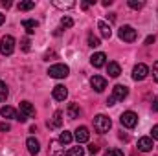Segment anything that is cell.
<instances>
[{
  "label": "cell",
  "instance_id": "1",
  "mask_svg": "<svg viewBox=\"0 0 158 156\" xmlns=\"http://www.w3.org/2000/svg\"><path fill=\"white\" fill-rule=\"evenodd\" d=\"M127 96H129V88H127L125 84H116V86L112 88L110 97L107 99V105H109V107H112V105H116L118 101H123Z\"/></svg>",
  "mask_w": 158,
  "mask_h": 156
},
{
  "label": "cell",
  "instance_id": "2",
  "mask_svg": "<svg viewBox=\"0 0 158 156\" xmlns=\"http://www.w3.org/2000/svg\"><path fill=\"white\" fill-rule=\"evenodd\" d=\"M110 127H112V121H110V117H107L105 114H98V116L94 117V129H96L99 134L109 132Z\"/></svg>",
  "mask_w": 158,
  "mask_h": 156
},
{
  "label": "cell",
  "instance_id": "3",
  "mask_svg": "<svg viewBox=\"0 0 158 156\" xmlns=\"http://www.w3.org/2000/svg\"><path fill=\"white\" fill-rule=\"evenodd\" d=\"M68 74H70V68L66 64H53L48 70V76L53 79H63V77H66Z\"/></svg>",
  "mask_w": 158,
  "mask_h": 156
},
{
  "label": "cell",
  "instance_id": "4",
  "mask_svg": "<svg viewBox=\"0 0 158 156\" xmlns=\"http://www.w3.org/2000/svg\"><path fill=\"white\" fill-rule=\"evenodd\" d=\"M0 51L2 55H11L15 51V39L11 35H4L0 40Z\"/></svg>",
  "mask_w": 158,
  "mask_h": 156
},
{
  "label": "cell",
  "instance_id": "5",
  "mask_svg": "<svg viewBox=\"0 0 158 156\" xmlns=\"http://www.w3.org/2000/svg\"><path fill=\"white\" fill-rule=\"evenodd\" d=\"M119 121H121L123 127H127V129H134V127L138 125V114H134L132 110H127V112L121 114Z\"/></svg>",
  "mask_w": 158,
  "mask_h": 156
},
{
  "label": "cell",
  "instance_id": "6",
  "mask_svg": "<svg viewBox=\"0 0 158 156\" xmlns=\"http://www.w3.org/2000/svg\"><path fill=\"white\" fill-rule=\"evenodd\" d=\"M119 39L125 40V42H134L136 37H138V33H136V30L132 28V26H121L118 31Z\"/></svg>",
  "mask_w": 158,
  "mask_h": 156
},
{
  "label": "cell",
  "instance_id": "7",
  "mask_svg": "<svg viewBox=\"0 0 158 156\" xmlns=\"http://www.w3.org/2000/svg\"><path fill=\"white\" fill-rule=\"evenodd\" d=\"M147 74H149V68L143 63H140V64H136L132 68V79L134 81H143V79L147 77Z\"/></svg>",
  "mask_w": 158,
  "mask_h": 156
},
{
  "label": "cell",
  "instance_id": "8",
  "mask_svg": "<svg viewBox=\"0 0 158 156\" xmlns=\"http://www.w3.org/2000/svg\"><path fill=\"white\" fill-rule=\"evenodd\" d=\"M52 96H53L55 101H64V99L68 97V90H66V86H63V84H55Z\"/></svg>",
  "mask_w": 158,
  "mask_h": 156
},
{
  "label": "cell",
  "instance_id": "9",
  "mask_svg": "<svg viewBox=\"0 0 158 156\" xmlns=\"http://www.w3.org/2000/svg\"><path fill=\"white\" fill-rule=\"evenodd\" d=\"M90 84H92V88L96 92H103L107 88V79L101 77V76H94V77L90 79Z\"/></svg>",
  "mask_w": 158,
  "mask_h": 156
},
{
  "label": "cell",
  "instance_id": "10",
  "mask_svg": "<svg viewBox=\"0 0 158 156\" xmlns=\"http://www.w3.org/2000/svg\"><path fill=\"white\" fill-rule=\"evenodd\" d=\"M105 61H107V55H105L103 51H98V53H94V55L90 57V63H92L94 68H101V66H105Z\"/></svg>",
  "mask_w": 158,
  "mask_h": 156
},
{
  "label": "cell",
  "instance_id": "11",
  "mask_svg": "<svg viewBox=\"0 0 158 156\" xmlns=\"http://www.w3.org/2000/svg\"><path fill=\"white\" fill-rule=\"evenodd\" d=\"M138 149H140L142 153H149V151L153 149V138H149V136L140 138V140H138Z\"/></svg>",
  "mask_w": 158,
  "mask_h": 156
},
{
  "label": "cell",
  "instance_id": "12",
  "mask_svg": "<svg viewBox=\"0 0 158 156\" xmlns=\"http://www.w3.org/2000/svg\"><path fill=\"white\" fill-rule=\"evenodd\" d=\"M88 138H90V132H88L86 127H77L76 129V140H77V143H86Z\"/></svg>",
  "mask_w": 158,
  "mask_h": 156
},
{
  "label": "cell",
  "instance_id": "13",
  "mask_svg": "<svg viewBox=\"0 0 158 156\" xmlns=\"http://www.w3.org/2000/svg\"><path fill=\"white\" fill-rule=\"evenodd\" d=\"M63 143L59 142V140H55V142H52L50 143V156H64L66 153H64V149L61 147Z\"/></svg>",
  "mask_w": 158,
  "mask_h": 156
},
{
  "label": "cell",
  "instance_id": "14",
  "mask_svg": "<svg viewBox=\"0 0 158 156\" xmlns=\"http://www.w3.org/2000/svg\"><path fill=\"white\" fill-rule=\"evenodd\" d=\"M26 147H28V151H30V154H39V151H40V145H39V142L31 136V138H28L26 140Z\"/></svg>",
  "mask_w": 158,
  "mask_h": 156
},
{
  "label": "cell",
  "instance_id": "15",
  "mask_svg": "<svg viewBox=\"0 0 158 156\" xmlns=\"http://www.w3.org/2000/svg\"><path fill=\"white\" fill-rule=\"evenodd\" d=\"M61 125H63V112L57 110V112L53 114V117H52V121H48V127H50V129H59Z\"/></svg>",
  "mask_w": 158,
  "mask_h": 156
},
{
  "label": "cell",
  "instance_id": "16",
  "mask_svg": "<svg viewBox=\"0 0 158 156\" xmlns=\"http://www.w3.org/2000/svg\"><path fill=\"white\" fill-rule=\"evenodd\" d=\"M98 28H99V33H101V37H103V39H110L112 30H110V26H109L107 22L99 20V22H98Z\"/></svg>",
  "mask_w": 158,
  "mask_h": 156
},
{
  "label": "cell",
  "instance_id": "17",
  "mask_svg": "<svg viewBox=\"0 0 158 156\" xmlns=\"http://www.w3.org/2000/svg\"><path fill=\"white\" fill-rule=\"evenodd\" d=\"M20 112L28 117L35 116V109H33V105H31L30 101H22V103H20Z\"/></svg>",
  "mask_w": 158,
  "mask_h": 156
},
{
  "label": "cell",
  "instance_id": "18",
  "mask_svg": "<svg viewBox=\"0 0 158 156\" xmlns=\"http://www.w3.org/2000/svg\"><path fill=\"white\" fill-rule=\"evenodd\" d=\"M22 26H24V28H26V31L31 35V33H35V30H37L39 22H37V20H31V18H26V20H22Z\"/></svg>",
  "mask_w": 158,
  "mask_h": 156
},
{
  "label": "cell",
  "instance_id": "19",
  "mask_svg": "<svg viewBox=\"0 0 158 156\" xmlns=\"http://www.w3.org/2000/svg\"><path fill=\"white\" fill-rule=\"evenodd\" d=\"M0 114H2V117H6V119H17V110L13 109V107H4L2 110H0Z\"/></svg>",
  "mask_w": 158,
  "mask_h": 156
},
{
  "label": "cell",
  "instance_id": "20",
  "mask_svg": "<svg viewBox=\"0 0 158 156\" xmlns=\"http://www.w3.org/2000/svg\"><path fill=\"white\" fill-rule=\"evenodd\" d=\"M107 72H109V76H110V77H118L119 74H121V66H119L118 63H109Z\"/></svg>",
  "mask_w": 158,
  "mask_h": 156
},
{
  "label": "cell",
  "instance_id": "21",
  "mask_svg": "<svg viewBox=\"0 0 158 156\" xmlns=\"http://www.w3.org/2000/svg\"><path fill=\"white\" fill-rule=\"evenodd\" d=\"M53 6H55V7H59V9H72V7H76V2H74V0H68V2L53 0Z\"/></svg>",
  "mask_w": 158,
  "mask_h": 156
},
{
  "label": "cell",
  "instance_id": "22",
  "mask_svg": "<svg viewBox=\"0 0 158 156\" xmlns=\"http://www.w3.org/2000/svg\"><path fill=\"white\" fill-rule=\"evenodd\" d=\"M66 114H68V117H70V119H76V117H79V107L76 105V103H70V105H68V109H66Z\"/></svg>",
  "mask_w": 158,
  "mask_h": 156
},
{
  "label": "cell",
  "instance_id": "23",
  "mask_svg": "<svg viewBox=\"0 0 158 156\" xmlns=\"http://www.w3.org/2000/svg\"><path fill=\"white\" fill-rule=\"evenodd\" d=\"M72 140H74V136H72V132H68V130L61 132V136H59V142H61L63 145H70Z\"/></svg>",
  "mask_w": 158,
  "mask_h": 156
},
{
  "label": "cell",
  "instance_id": "24",
  "mask_svg": "<svg viewBox=\"0 0 158 156\" xmlns=\"http://www.w3.org/2000/svg\"><path fill=\"white\" fill-rule=\"evenodd\" d=\"M35 7V2L33 0H26V2H20L19 4V11H30Z\"/></svg>",
  "mask_w": 158,
  "mask_h": 156
},
{
  "label": "cell",
  "instance_id": "25",
  "mask_svg": "<svg viewBox=\"0 0 158 156\" xmlns=\"http://www.w3.org/2000/svg\"><path fill=\"white\" fill-rule=\"evenodd\" d=\"M99 44H101L99 37H96L94 33H88V46H90V48H98Z\"/></svg>",
  "mask_w": 158,
  "mask_h": 156
},
{
  "label": "cell",
  "instance_id": "26",
  "mask_svg": "<svg viewBox=\"0 0 158 156\" xmlns=\"http://www.w3.org/2000/svg\"><path fill=\"white\" fill-rule=\"evenodd\" d=\"M83 154H85V149L77 145V147H72V149H70L64 156H83Z\"/></svg>",
  "mask_w": 158,
  "mask_h": 156
},
{
  "label": "cell",
  "instance_id": "27",
  "mask_svg": "<svg viewBox=\"0 0 158 156\" xmlns=\"http://www.w3.org/2000/svg\"><path fill=\"white\" fill-rule=\"evenodd\" d=\"M7 96H9L7 86H6V83H4V81H0V101H6V99H7Z\"/></svg>",
  "mask_w": 158,
  "mask_h": 156
},
{
  "label": "cell",
  "instance_id": "28",
  "mask_svg": "<svg viewBox=\"0 0 158 156\" xmlns=\"http://www.w3.org/2000/svg\"><path fill=\"white\" fill-rule=\"evenodd\" d=\"M129 7H132V9H142V7H143V0H129Z\"/></svg>",
  "mask_w": 158,
  "mask_h": 156
},
{
  "label": "cell",
  "instance_id": "29",
  "mask_svg": "<svg viewBox=\"0 0 158 156\" xmlns=\"http://www.w3.org/2000/svg\"><path fill=\"white\" fill-rule=\"evenodd\" d=\"M61 26H63V28H72V26H74V20H72L70 17H63V18H61Z\"/></svg>",
  "mask_w": 158,
  "mask_h": 156
},
{
  "label": "cell",
  "instance_id": "30",
  "mask_svg": "<svg viewBox=\"0 0 158 156\" xmlns=\"http://www.w3.org/2000/svg\"><path fill=\"white\" fill-rule=\"evenodd\" d=\"M20 48H22V51H30V39L28 37H24L20 40Z\"/></svg>",
  "mask_w": 158,
  "mask_h": 156
},
{
  "label": "cell",
  "instance_id": "31",
  "mask_svg": "<svg viewBox=\"0 0 158 156\" xmlns=\"http://www.w3.org/2000/svg\"><path fill=\"white\" fill-rule=\"evenodd\" d=\"M103 156H123V153H121L119 149H109Z\"/></svg>",
  "mask_w": 158,
  "mask_h": 156
},
{
  "label": "cell",
  "instance_id": "32",
  "mask_svg": "<svg viewBox=\"0 0 158 156\" xmlns=\"http://www.w3.org/2000/svg\"><path fill=\"white\" fill-rule=\"evenodd\" d=\"M17 121H20V123H26V121H28V116H24L22 112H19V114H17Z\"/></svg>",
  "mask_w": 158,
  "mask_h": 156
},
{
  "label": "cell",
  "instance_id": "33",
  "mask_svg": "<svg viewBox=\"0 0 158 156\" xmlns=\"http://www.w3.org/2000/svg\"><path fill=\"white\" fill-rule=\"evenodd\" d=\"M153 77H155V81L158 83V61L155 63V66H153Z\"/></svg>",
  "mask_w": 158,
  "mask_h": 156
},
{
  "label": "cell",
  "instance_id": "34",
  "mask_svg": "<svg viewBox=\"0 0 158 156\" xmlns=\"http://www.w3.org/2000/svg\"><path fill=\"white\" fill-rule=\"evenodd\" d=\"M11 127H9V123H0V132H7Z\"/></svg>",
  "mask_w": 158,
  "mask_h": 156
},
{
  "label": "cell",
  "instance_id": "35",
  "mask_svg": "<svg viewBox=\"0 0 158 156\" xmlns=\"http://www.w3.org/2000/svg\"><path fill=\"white\" fill-rule=\"evenodd\" d=\"M151 136H153V140H158V125H155V127H153Z\"/></svg>",
  "mask_w": 158,
  "mask_h": 156
},
{
  "label": "cell",
  "instance_id": "36",
  "mask_svg": "<svg viewBox=\"0 0 158 156\" xmlns=\"http://www.w3.org/2000/svg\"><path fill=\"white\" fill-rule=\"evenodd\" d=\"M88 151H90V153H92V154H96V153H98V151H99V147H98V145H94V143H92V145H88Z\"/></svg>",
  "mask_w": 158,
  "mask_h": 156
},
{
  "label": "cell",
  "instance_id": "37",
  "mask_svg": "<svg viewBox=\"0 0 158 156\" xmlns=\"http://www.w3.org/2000/svg\"><path fill=\"white\" fill-rule=\"evenodd\" d=\"M151 109H153V112H158V97L153 99V107H151Z\"/></svg>",
  "mask_w": 158,
  "mask_h": 156
},
{
  "label": "cell",
  "instance_id": "38",
  "mask_svg": "<svg viewBox=\"0 0 158 156\" xmlns=\"http://www.w3.org/2000/svg\"><path fill=\"white\" fill-rule=\"evenodd\" d=\"M2 6L7 9V7H11V2H9V0H2Z\"/></svg>",
  "mask_w": 158,
  "mask_h": 156
},
{
  "label": "cell",
  "instance_id": "39",
  "mask_svg": "<svg viewBox=\"0 0 158 156\" xmlns=\"http://www.w3.org/2000/svg\"><path fill=\"white\" fill-rule=\"evenodd\" d=\"M151 42H155V35H153V37H147V39H145V44H151Z\"/></svg>",
  "mask_w": 158,
  "mask_h": 156
},
{
  "label": "cell",
  "instance_id": "40",
  "mask_svg": "<svg viewBox=\"0 0 158 156\" xmlns=\"http://www.w3.org/2000/svg\"><path fill=\"white\" fill-rule=\"evenodd\" d=\"M109 20L114 22V20H116V13H110V15H109Z\"/></svg>",
  "mask_w": 158,
  "mask_h": 156
},
{
  "label": "cell",
  "instance_id": "41",
  "mask_svg": "<svg viewBox=\"0 0 158 156\" xmlns=\"http://www.w3.org/2000/svg\"><path fill=\"white\" fill-rule=\"evenodd\" d=\"M110 4H112V0H103V6H105V7H109Z\"/></svg>",
  "mask_w": 158,
  "mask_h": 156
},
{
  "label": "cell",
  "instance_id": "42",
  "mask_svg": "<svg viewBox=\"0 0 158 156\" xmlns=\"http://www.w3.org/2000/svg\"><path fill=\"white\" fill-rule=\"evenodd\" d=\"M81 7H83V9H88V7H90V4H88V2H83V4H81Z\"/></svg>",
  "mask_w": 158,
  "mask_h": 156
},
{
  "label": "cell",
  "instance_id": "43",
  "mask_svg": "<svg viewBox=\"0 0 158 156\" xmlns=\"http://www.w3.org/2000/svg\"><path fill=\"white\" fill-rule=\"evenodd\" d=\"M4 20H6V17H4V15H2V13H0V26H2V24H4Z\"/></svg>",
  "mask_w": 158,
  "mask_h": 156
}]
</instances>
